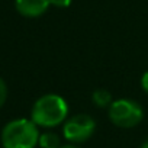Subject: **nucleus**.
Wrapping results in <instances>:
<instances>
[{"label": "nucleus", "mask_w": 148, "mask_h": 148, "mask_svg": "<svg viewBox=\"0 0 148 148\" xmlns=\"http://www.w3.org/2000/svg\"><path fill=\"white\" fill-rule=\"evenodd\" d=\"M96 131V121L87 113H79L68 118L64 122L62 134L64 138L73 144L87 141Z\"/></svg>", "instance_id": "nucleus-4"}, {"label": "nucleus", "mask_w": 148, "mask_h": 148, "mask_svg": "<svg viewBox=\"0 0 148 148\" xmlns=\"http://www.w3.org/2000/svg\"><path fill=\"white\" fill-rule=\"evenodd\" d=\"M60 148H79V147L74 145V144H68V145H61Z\"/></svg>", "instance_id": "nucleus-11"}, {"label": "nucleus", "mask_w": 148, "mask_h": 148, "mask_svg": "<svg viewBox=\"0 0 148 148\" xmlns=\"http://www.w3.org/2000/svg\"><path fill=\"white\" fill-rule=\"evenodd\" d=\"M68 105L64 97L49 93L41 96L32 106L31 119L41 128H55L67 121Z\"/></svg>", "instance_id": "nucleus-1"}, {"label": "nucleus", "mask_w": 148, "mask_h": 148, "mask_svg": "<svg viewBox=\"0 0 148 148\" xmlns=\"http://www.w3.org/2000/svg\"><path fill=\"white\" fill-rule=\"evenodd\" d=\"M141 86H142L144 92L148 95V71H145L142 74V77H141Z\"/></svg>", "instance_id": "nucleus-10"}, {"label": "nucleus", "mask_w": 148, "mask_h": 148, "mask_svg": "<svg viewBox=\"0 0 148 148\" xmlns=\"http://www.w3.org/2000/svg\"><path fill=\"white\" fill-rule=\"evenodd\" d=\"M39 129L32 119L19 118L8 122L0 135L3 148H35L39 142Z\"/></svg>", "instance_id": "nucleus-2"}, {"label": "nucleus", "mask_w": 148, "mask_h": 148, "mask_svg": "<svg viewBox=\"0 0 148 148\" xmlns=\"http://www.w3.org/2000/svg\"><path fill=\"white\" fill-rule=\"evenodd\" d=\"M92 100H93V103L97 108H102V109L103 108H109L112 105V102H113L110 92L106 90V89H96L92 93Z\"/></svg>", "instance_id": "nucleus-6"}, {"label": "nucleus", "mask_w": 148, "mask_h": 148, "mask_svg": "<svg viewBox=\"0 0 148 148\" xmlns=\"http://www.w3.org/2000/svg\"><path fill=\"white\" fill-rule=\"evenodd\" d=\"M141 148H148V139H147V141H145V142L141 145Z\"/></svg>", "instance_id": "nucleus-12"}, {"label": "nucleus", "mask_w": 148, "mask_h": 148, "mask_svg": "<svg viewBox=\"0 0 148 148\" xmlns=\"http://www.w3.org/2000/svg\"><path fill=\"white\" fill-rule=\"evenodd\" d=\"M73 0H51V6H55L58 9H67L71 5Z\"/></svg>", "instance_id": "nucleus-9"}, {"label": "nucleus", "mask_w": 148, "mask_h": 148, "mask_svg": "<svg viewBox=\"0 0 148 148\" xmlns=\"http://www.w3.org/2000/svg\"><path fill=\"white\" fill-rule=\"evenodd\" d=\"M6 99H8V86L5 80L0 77V108L6 103Z\"/></svg>", "instance_id": "nucleus-8"}, {"label": "nucleus", "mask_w": 148, "mask_h": 148, "mask_svg": "<svg viewBox=\"0 0 148 148\" xmlns=\"http://www.w3.org/2000/svg\"><path fill=\"white\" fill-rule=\"evenodd\" d=\"M51 6V0H15V8L25 18H39Z\"/></svg>", "instance_id": "nucleus-5"}, {"label": "nucleus", "mask_w": 148, "mask_h": 148, "mask_svg": "<svg viewBox=\"0 0 148 148\" xmlns=\"http://www.w3.org/2000/svg\"><path fill=\"white\" fill-rule=\"evenodd\" d=\"M109 119L118 128H134L144 119V110L132 99H116L109 106Z\"/></svg>", "instance_id": "nucleus-3"}, {"label": "nucleus", "mask_w": 148, "mask_h": 148, "mask_svg": "<svg viewBox=\"0 0 148 148\" xmlns=\"http://www.w3.org/2000/svg\"><path fill=\"white\" fill-rule=\"evenodd\" d=\"M38 145L41 148H60L61 142H60V138H58L57 134H54V132H44V134L39 135Z\"/></svg>", "instance_id": "nucleus-7"}]
</instances>
